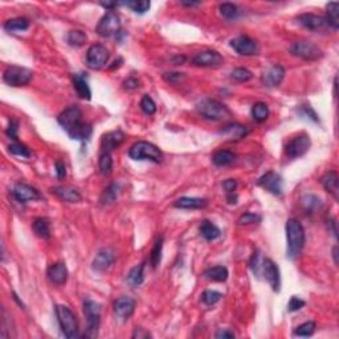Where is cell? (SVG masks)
I'll list each match as a JSON object with an SVG mask.
<instances>
[{"instance_id": "11", "label": "cell", "mask_w": 339, "mask_h": 339, "mask_svg": "<svg viewBox=\"0 0 339 339\" xmlns=\"http://www.w3.org/2000/svg\"><path fill=\"white\" fill-rule=\"evenodd\" d=\"M260 276H264V278L269 282V285L272 286V289L274 292H280V289H281V277H280V269H278L277 264H274L269 258L261 260Z\"/></svg>"}, {"instance_id": "37", "label": "cell", "mask_w": 339, "mask_h": 339, "mask_svg": "<svg viewBox=\"0 0 339 339\" xmlns=\"http://www.w3.org/2000/svg\"><path fill=\"white\" fill-rule=\"evenodd\" d=\"M219 11H220V13H221V16H224V17H225V19H228V20L237 19V17H239V15H240L239 7H237V5H236V4H233V3L220 4Z\"/></svg>"}, {"instance_id": "4", "label": "cell", "mask_w": 339, "mask_h": 339, "mask_svg": "<svg viewBox=\"0 0 339 339\" xmlns=\"http://www.w3.org/2000/svg\"><path fill=\"white\" fill-rule=\"evenodd\" d=\"M129 157L134 161H150V162H162V151L150 142L139 141L134 143L129 150Z\"/></svg>"}, {"instance_id": "49", "label": "cell", "mask_w": 339, "mask_h": 339, "mask_svg": "<svg viewBox=\"0 0 339 339\" xmlns=\"http://www.w3.org/2000/svg\"><path fill=\"white\" fill-rule=\"evenodd\" d=\"M261 221V216L256 215V213H252V212H247L244 213L241 217L239 219V225H249V224H254V223H260Z\"/></svg>"}, {"instance_id": "27", "label": "cell", "mask_w": 339, "mask_h": 339, "mask_svg": "<svg viewBox=\"0 0 339 339\" xmlns=\"http://www.w3.org/2000/svg\"><path fill=\"white\" fill-rule=\"evenodd\" d=\"M326 21H328L329 27L337 31L339 28V3L332 1L326 5Z\"/></svg>"}, {"instance_id": "61", "label": "cell", "mask_w": 339, "mask_h": 339, "mask_svg": "<svg viewBox=\"0 0 339 339\" xmlns=\"http://www.w3.org/2000/svg\"><path fill=\"white\" fill-rule=\"evenodd\" d=\"M333 257H334V262L338 264V247H334L333 249Z\"/></svg>"}, {"instance_id": "1", "label": "cell", "mask_w": 339, "mask_h": 339, "mask_svg": "<svg viewBox=\"0 0 339 339\" xmlns=\"http://www.w3.org/2000/svg\"><path fill=\"white\" fill-rule=\"evenodd\" d=\"M286 239H288V257L290 260H296L305 247V229L298 220H288Z\"/></svg>"}, {"instance_id": "32", "label": "cell", "mask_w": 339, "mask_h": 339, "mask_svg": "<svg viewBox=\"0 0 339 339\" xmlns=\"http://www.w3.org/2000/svg\"><path fill=\"white\" fill-rule=\"evenodd\" d=\"M223 135H227L228 138L231 139H241L244 138L248 133V129L243 125H237V124H232L228 125L220 131Z\"/></svg>"}, {"instance_id": "24", "label": "cell", "mask_w": 339, "mask_h": 339, "mask_svg": "<svg viewBox=\"0 0 339 339\" xmlns=\"http://www.w3.org/2000/svg\"><path fill=\"white\" fill-rule=\"evenodd\" d=\"M207 205V200L201 199V197H180L173 203L175 208L180 209H201Z\"/></svg>"}, {"instance_id": "54", "label": "cell", "mask_w": 339, "mask_h": 339, "mask_svg": "<svg viewBox=\"0 0 339 339\" xmlns=\"http://www.w3.org/2000/svg\"><path fill=\"white\" fill-rule=\"evenodd\" d=\"M17 129H19V122L15 120L9 121V125H8L7 129V135L9 138L13 139V141H17Z\"/></svg>"}, {"instance_id": "25", "label": "cell", "mask_w": 339, "mask_h": 339, "mask_svg": "<svg viewBox=\"0 0 339 339\" xmlns=\"http://www.w3.org/2000/svg\"><path fill=\"white\" fill-rule=\"evenodd\" d=\"M322 184H324V188L328 191L329 193H332L333 197L338 200L339 197V180L338 175L334 171H330V172L325 173L324 177L321 179Z\"/></svg>"}, {"instance_id": "55", "label": "cell", "mask_w": 339, "mask_h": 339, "mask_svg": "<svg viewBox=\"0 0 339 339\" xmlns=\"http://www.w3.org/2000/svg\"><path fill=\"white\" fill-rule=\"evenodd\" d=\"M223 188L227 191V193H233L237 188V181L235 179H227V180H224Z\"/></svg>"}, {"instance_id": "9", "label": "cell", "mask_w": 339, "mask_h": 339, "mask_svg": "<svg viewBox=\"0 0 339 339\" xmlns=\"http://www.w3.org/2000/svg\"><path fill=\"white\" fill-rule=\"evenodd\" d=\"M57 121L60 126L68 134H72L76 129H78V127L84 124V121H82V112L77 106H70V108L65 109L64 112L60 113V116L57 117Z\"/></svg>"}, {"instance_id": "19", "label": "cell", "mask_w": 339, "mask_h": 339, "mask_svg": "<svg viewBox=\"0 0 339 339\" xmlns=\"http://www.w3.org/2000/svg\"><path fill=\"white\" fill-rule=\"evenodd\" d=\"M135 310V300L131 297H120L114 302V313L121 320H129Z\"/></svg>"}, {"instance_id": "30", "label": "cell", "mask_w": 339, "mask_h": 339, "mask_svg": "<svg viewBox=\"0 0 339 339\" xmlns=\"http://www.w3.org/2000/svg\"><path fill=\"white\" fill-rule=\"evenodd\" d=\"M204 277L209 281L224 282L228 278V269L225 266H213L204 272Z\"/></svg>"}, {"instance_id": "3", "label": "cell", "mask_w": 339, "mask_h": 339, "mask_svg": "<svg viewBox=\"0 0 339 339\" xmlns=\"http://www.w3.org/2000/svg\"><path fill=\"white\" fill-rule=\"evenodd\" d=\"M82 309H84L85 318H86L85 337L86 338H97L101 324V305L92 300H85Z\"/></svg>"}, {"instance_id": "14", "label": "cell", "mask_w": 339, "mask_h": 339, "mask_svg": "<svg viewBox=\"0 0 339 339\" xmlns=\"http://www.w3.org/2000/svg\"><path fill=\"white\" fill-rule=\"evenodd\" d=\"M193 65L200 68H219L224 64L223 56L216 50H204L192 58Z\"/></svg>"}, {"instance_id": "26", "label": "cell", "mask_w": 339, "mask_h": 339, "mask_svg": "<svg viewBox=\"0 0 339 339\" xmlns=\"http://www.w3.org/2000/svg\"><path fill=\"white\" fill-rule=\"evenodd\" d=\"M52 192L61 200L68 201V203H78L81 201V195L77 189L73 187H56L52 189Z\"/></svg>"}, {"instance_id": "18", "label": "cell", "mask_w": 339, "mask_h": 339, "mask_svg": "<svg viewBox=\"0 0 339 339\" xmlns=\"http://www.w3.org/2000/svg\"><path fill=\"white\" fill-rule=\"evenodd\" d=\"M114 261H116V254H114V252L112 249H109V248H104V249H101L96 254V257L93 260L92 268L96 272H105V270H108L114 264Z\"/></svg>"}, {"instance_id": "15", "label": "cell", "mask_w": 339, "mask_h": 339, "mask_svg": "<svg viewBox=\"0 0 339 339\" xmlns=\"http://www.w3.org/2000/svg\"><path fill=\"white\" fill-rule=\"evenodd\" d=\"M257 185L266 189L272 195H276V196H281L282 195V179L278 173L273 172V171L264 173L257 180Z\"/></svg>"}, {"instance_id": "10", "label": "cell", "mask_w": 339, "mask_h": 339, "mask_svg": "<svg viewBox=\"0 0 339 339\" xmlns=\"http://www.w3.org/2000/svg\"><path fill=\"white\" fill-rule=\"evenodd\" d=\"M110 53L102 44H93L86 52V65L93 70L102 69L109 61Z\"/></svg>"}, {"instance_id": "41", "label": "cell", "mask_w": 339, "mask_h": 339, "mask_svg": "<svg viewBox=\"0 0 339 339\" xmlns=\"http://www.w3.org/2000/svg\"><path fill=\"white\" fill-rule=\"evenodd\" d=\"M143 269H145V265L143 264H139V265L134 266L133 269L130 270V273L127 276V280L130 282L131 285L138 286L143 282Z\"/></svg>"}, {"instance_id": "6", "label": "cell", "mask_w": 339, "mask_h": 339, "mask_svg": "<svg viewBox=\"0 0 339 339\" xmlns=\"http://www.w3.org/2000/svg\"><path fill=\"white\" fill-rule=\"evenodd\" d=\"M33 73L32 70L23 68V66L12 65L8 66L7 69L4 70L3 80L4 82L13 88H19V86H25L31 82Z\"/></svg>"}, {"instance_id": "51", "label": "cell", "mask_w": 339, "mask_h": 339, "mask_svg": "<svg viewBox=\"0 0 339 339\" xmlns=\"http://www.w3.org/2000/svg\"><path fill=\"white\" fill-rule=\"evenodd\" d=\"M249 265H251V269H252V272H253L254 276L260 277V265H261V257H260V253H258V252H254L253 256H252V258H251V262H249Z\"/></svg>"}, {"instance_id": "58", "label": "cell", "mask_w": 339, "mask_h": 339, "mask_svg": "<svg viewBox=\"0 0 339 339\" xmlns=\"http://www.w3.org/2000/svg\"><path fill=\"white\" fill-rule=\"evenodd\" d=\"M56 173H57L58 179H62V177L66 176L65 165H64L61 161H57V162H56Z\"/></svg>"}, {"instance_id": "39", "label": "cell", "mask_w": 339, "mask_h": 339, "mask_svg": "<svg viewBox=\"0 0 339 339\" xmlns=\"http://www.w3.org/2000/svg\"><path fill=\"white\" fill-rule=\"evenodd\" d=\"M92 126L89 124H86V122H84V124L81 125V126L78 127V129H76V130L72 133V134H69V137L72 139H76V141H88L89 138H90V135H92Z\"/></svg>"}, {"instance_id": "60", "label": "cell", "mask_w": 339, "mask_h": 339, "mask_svg": "<svg viewBox=\"0 0 339 339\" xmlns=\"http://www.w3.org/2000/svg\"><path fill=\"white\" fill-rule=\"evenodd\" d=\"M185 7H195V5H200V1H181Z\"/></svg>"}, {"instance_id": "28", "label": "cell", "mask_w": 339, "mask_h": 339, "mask_svg": "<svg viewBox=\"0 0 339 339\" xmlns=\"http://www.w3.org/2000/svg\"><path fill=\"white\" fill-rule=\"evenodd\" d=\"M32 229L35 232V235L37 236V237H40V239L42 240L50 239V235H52V233H50V224L46 219H42V217L36 219L35 221H33V224H32Z\"/></svg>"}, {"instance_id": "47", "label": "cell", "mask_w": 339, "mask_h": 339, "mask_svg": "<svg viewBox=\"0 0 339 339\" xmlns=\"http://www.w3.org/2000/svg\"><path fill=\"white\" fill-rule=\"evenodd\" d=\"M221 293L216 292V290H205L204 293L201 294V301L204 302L207 306H212V305L217 304L221 300Z\"/></svg>"}, {"instance_id": "13", "label": "cell", "mask_w": 339, "mask_h": 339, "mask_svg": "<svg viewBox=\"0 0 339 339\" xmlns=\"http://www.w3.org/2000/svg\"><path fill=\"white\" fill-rule=\"evenodd\" d=\"M296 21L301 27L312 32H326L330 28L324 16L314 15V13H302L297 17Z\"/></svg>"}, {"instance_id": "5", "label": "cell", "mask_w": 339, "mask_h": 339, "mask_svg": "<svg viewBox=\"0 0 339 339\" xmlns=\"http://www.w3.org/2000/svg\"><path fill=\"white\" fill-rule=\"evenodd\" d=\"M197 113L203 118L209 121H221L229 117V110L227 106L219 101L211 100V98L200 101L197 104Z\"/></svg>"}, {"instance_id": "46", "label": "cell", "mask_w": 339, "mask_h": 339, "mask_svg": "<svg viewBox=\"0 0 339 339\" xmlns=\"http://www.w3.org/2000/svg\"><path fill=\"white\" fill-rule=\"evenodd\" d=\"M141 109H142V112L145 114H147V116H153L157 112V105H155L154 100L149 94L143 96V98L141 100Z\"/></svg>"}, {"instance_id": "23", "label": "cell", "mask_w": 339, "mask_h": 339, "mask_svg": "<svg viewBox=\"0 0 339 339\" xmlns=\"http://www.w3.org/2000/svg\"><path fill=\"white\" fill-rule=\"evenodd\" d=\"M73 86L76 89V93L77 96L82 100H90L92 98V90H90V86L88 84V78L84 73H76L73 74Z\"/></svg>"}, {"instance_id": "22", "label": "cell", "mask_w": 339, "mask_h": 339, "mask_svg": "<svg viewBox=\"0 0 339 339\" xmlns=\"http://www.w3.org/2000/svg\"><path fill=\"white\" fill-rule=\"evenodd\" d=\"M48 278L54 285H64L68 280V269L65 264L56 262L48 268Z\"/></svg>"}, {"instance_id": "57", "label": "cell", "mask_w": 339, "mask_h": 339, "mask_svg": "<svg viewBox=\"0 0 339 339\" xmlns=\"http://www.w3.org/2000/svg\"><path fill=\"white\" fill-rule=\"evenodd\" d=\"M216 338L219 339H232L235 338V333L231 332V330H228V329H224V330H220V332H217L215 334Z\"/></svg>"}, {"instance_id": "48", "label": "cell", "mask_w": 339, "mask_h": 339, "mask_svg": "<svg viewBox=\"0 0 339 339\" xmlns=\"http://www.w3.org/2000/svg\"><path fill=\"white\" fill-rule=\"evenodd\" d=\"M302 204L305 205L306 211H314L321 207V200L314 195H306L302 197Z\"/></svg>"}, {"instance_id": "21", "label": "cell", "mask_w": 339, "mask_h": 339, "mask_svg": "<svg viewBox=\"0 0 339 339\" xmlns=\"http://www.w3.org/2000/svg\"><path fill=\"white\" fill-rule=\"evenodd\" d=\"M126 135H125L124 131L121 130H116V131H110L108 134L104 135L102 138V151L104 153H112L113 150H116L117 147H120L122 143H124Z\"/></svg>"}, {"instance_id": "59", "label": "cell", "mask_w": 339, "mask_h": 339, "mask_svg": "<svg viewBox=\"0 0 339 339\" xmlns=\"http://www.w3.org/2000/svg\"><path fill=\"white\" fill-rule=\"evenodd\" d=\"M150 334L147 332H145L143 329H135L134 334H133V338H149Z\"/></svg>"}, {"instance_id": "44", "label": "cell", "mask_w": 339, "mask_h": 339, "mask_svg": "<svg viewBox=\"0 0 339 339\" xmlns=\"http://www.w3.org/2000/svg\"><path fill=\"white\" fill-rule=\"evenodd\" d=\"M316 328H317L316 324L312 322V321H309V322H305V324H302L301 326H298V328L293 332V336L312 337L313 334H314V332H316Z\"/></svg>"}, {"instance_id": "12", "label": "cell", "mask_w": 339, "mask_h": 339, "mask_svg": "<svg viewBox=\"0 0 339 339\" xmlns=\"http://www.w3.org/2000/svg\"><path fill=\"white\" fill-rule=\"evenodd\" d=\"M310 145V137L308 134H300L289 141L285 147V153L290 159H298L308 153Z\"/></svg>"}, {"instance_id": "20", "label": "cell", "mask_w": 339, "mask_h": 339, "mask_svg": "<svg viewBox=\"0 0 339 339\" xmlns=\"http://www.w3.org/2000/svg\"><path fill=\"white\" fill-rule=\"evenodd\" d=\"M285 77V69L280 65L270 66L269 69L264 72L262 74V84L268 88H274L281 84L282 80Z\"/></svg>"}, {"instance_id": "53", "label": "cell", "mask_w": 339, "mask_h": 339, "mask_svg": "<svg viewBox=\"0 0 339 339\" xmlns=\"http://www.w3.org/2000/svg\"><path fill=\"white\" fill-rule=\"evenodd\" d=\"M304 306L305 301L301 300L300 297L293 296L290 298L289 304H288V310H289V312H297V310H300V309H302Z\"/></svg>"}, {"instance_id": "45", "label": "cell", "mask_w": 339, "mask_h": 339, "mask_svg": "<svg viewBox=\"0 0 339 339\" xmlns=\"http://www.w3.org/2000/svg\"><path fill=\"white\" fill-rule=\"evenodd\" d=\"M252 77H253V74L247 68H236L231 73L232 80H235L237 82H248L249 80H252Z\"/></svg>"}, {"instance_id": "33", "label": "cell", "mask_w": 339, "mask_h": 339, "mask_svg": "<svg viewBox=\"0 0 339 339\" xmlns=\"http://www.w3.org/2000/svg\"><path fill=\"white\" fill-rule=\"evenodd\" d=\"M29 28V20L25 17H15L5 21L4 29L8 32H23Z\"/></svg>"}, {"instance_id": "17", "label": "cell", "mask_w": 339, "mask_h": 339, "mask_svg": "<svg viewBox=\"0 0 339 339\" xmlns=\"http://www.w3.org/2000/svg\"><path fill=\"white\" fill-rule=\"evenodd\" d=\"M12 195L16 200L20 203H27V201H33L41 199V195L35 187L28 185L25 183H17L12 189Z\"/></svg>"}, {"instance_id": "2", "label": "cell", "mask_w": 339, "mask_h": 339, "mask_svg": "<svg viewBox=\"0 0 339 339\" xmlns=\"http://www.w3.org/2000/svg\"><path fill=\"white\" fill-rule=\"evenodd\" d=\"M56 317L60 325L62 334L68 339H76L80 337V329H78L77 317L68 306L65 305H57L56 306Z\"/></svg>"}, {"instance_id": "56", "label": "cell", "mask_w": 339, "mask_h": 339, "mask_svg": "<svg viewBox=\"0 0 339 339\" xmlns=\"http://www.w3.org/2000/svg\"><path fill=\"white\" fill-rule=\"evenodd\" d=\"M124 88L127 90H134V89L139 88V81L135 77H129L124 81Z\"/></svg>"}, {"instance_id": "16", "label": "cell", "mask_w": 339, "mask_h": 339, "mask_svg": "<svg viewBox=\"0 0 339 339\" xmlns=\"http://www.w3.org/2000/svg\"><path fill=\"white\" fill-rule=\"evenodd\" d=\"M231 48L240 56H253L258 53L257 42L248 36H239L236 39L231 40Z\"/></svg>"}, {"instance_id": "34", "label": "cell", "mask_w": 339, "mask_h": 339, "mask_svg": "<svg viewBox=\"0 0 339 339\" xmlns=\"http://www.w3.org/2000/svg\"><path fill=\"white\" fill-rule=\"evenodd\" d=\"M268 117H269V108L265 102H256L252 106V118L256 122L261 124V122L268 120Z\"/></svg>"}, {"instance_id": "43", "label": "cell", "mask_w": 339, "mask_h": 339, "mask_svg": "<svg viewBox=\"0 0 339 339\" xmlns=\"http://www.w3.org/2000/svg\"><path fill=\"white\" fill-rule=\"evenodd\" d=\"M120 5H126V7L131 8L135 13L142 15V13H146L150 9L151 3L147 1V0H145V1H125V3H120Z\"/></svg>"}, {"instance_id": "40", "label": "cell", "mask_w": 339, "mask_h": 339, "mask_svg": "<svg viewBox=\"0 0 339 339\" xmlns=\"http://www.w3.org/2000/svg\"><path fill=\"white\" fill-rule=\"evenodd\" d=\"M162 248H163V237H159L155 243L153 251H151L150 256V264L153 268H158V265L161 264V260H162Z\"/></svg>"}, {"instance_id": "38", "label": "cell", "mask_w": 339, "mask_h": 339, "mask_svg": "<svg viewBox=\"0 0 339 339\" xmlns=\"http://www.w3.org/2000/svg\"><path fill=\"white\" fill-rule=\"evenodd\" d=\"M88 37L85 35V32L82 31H70L68 35H66V41L70 46H74V48H80L86 42Z\"/></svg>"}, {"instance_id": "42", "label": "cell", "mask_w": 339, "mask_h": 339, "mask_svg": "<svg viewBox=\"0 0 339 339\" xmlns=\"http://www.w3.org/2000/svg\"><path fill=\"white\" fill-rule=\"evenodd\" d=\"M8 150H9L11 154L16 155V157H21V158H29L31 157L29 149L25 145H23V143H20L19 141H15V143L9 145Z\"/></svg>"}, {"instance_id": "50", "label": "cell", "mask_w": 339, "mask_h": 339, "mask_svg": "<svg viewBox=\"0 0 339 339\" xmlns=\"http://www.w3.org/2000/svg\"><path fill=\"white\" fill-rule=\"evenodd\" d=\"M163 80L171 85H177L185 80L184 73H177V72H172V73H165L163 74Z\"/></svg>"}, {"instance_id": "29", "label": "cell", "mask_w": 339, "mask_h": 339, "mask_svg": "<svg viewBox=\"0 0 339 339\" xmlns=\"http://www.w3.org/2000/svg\"><path fill=\"white\" fill-rule=\"evenodd\" d=\"M199 231H200V235L203 236L205 240H208V241H213V240L219 239L220 235H221V231H220L219 228L216 227L212 221H208V220H204V221L200 224Z\"/></svg>"}, {"instance_id": "7", "label": "cell", "mask_w": 339, "mask_h": 339, "mask_svg": "<svg viewBox=\"0 0 339 339\" xmlns=\"http://www.w3.org/2000/svg\"><path fill=\"white\" fill-rule=\"evenodd\" d=\"M290 53L308 61H316L324 56L322 49L312 41H296L290 46Z\"/></svg>"}, {"instance_id": "35", "label": "cell", "mask_w": 339, "mask_h": 339, "mask_svg": "<svg viewBox=\"0 0 339 339\" xmlns=\"http://www.w3.org/2000/svg\"><path fill=\"white\" fill-rule=\"evenodd\" d=\"M118 195H120V185L116 184V183H113V184L109 185L108 188L105 189L104 192H102V195H101V204L104 205L113 204V203L117 200Z\"/></svg>"}, {"instance_id": "8", "label": "cell", "mask_w": 339, "mask_h": 339, "mask_svg": "<svg viewBox=\"0 0 339 339\" xmlns=\"http://www.w3.org/2000/svg\"><path fill=\"white\" fill-rule=\"evenodd\" d=\"M121 31V17L116 11H108L97 25V33L102 37H110Z\"/></svg>"}, {"instance_id": "31", "label": "cell", "mask_w": 339, "mask_h": 339, "mask_svg": "<svg viewBox=\"0 0 339 339\" xmlns=\"http://www.w3.org/2000/svg\"><path fill=\"white\" fill-rule=\"evenodd\" d=\"M236 155L229 150H219L212 155V162L216 166H228L235 162Z\"/></svg>"}, {"instance_id": "52", "label": "cell", "mask_w": 339, "mask_h": 339, "mask_svg": "<svg viewBox=\"0 0 339 339\" xmlns=\"http://www.w3.org/2000/svg\"><path fill=\"white\" fill-rule=\"evenodd\" d=\"M300 114L302 117L308 116V118L313 120L314 122H318V121H320V118H318V116H317V113L314 112V110L312 109V106H309V105H302V106H301Z\"/></svg>"}, {"instance_id": "36", "label": "cell", "mask_w": 339, "mask_h": 339, "mask_svg": "<svg viewBox=\"0 0 339 339\" xmlns=\"http://www.w3.org/2000/svg\"><path fill=\"white\" fill-rule=\"evenodd\" d=\"M98 167H100V172L104 176H109L113 171V158L112 153H101L100 161H98Z\"/></svg>"}]
</instances>
